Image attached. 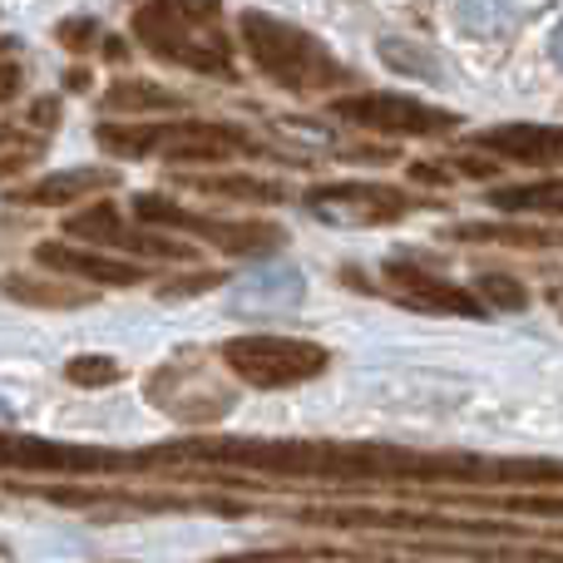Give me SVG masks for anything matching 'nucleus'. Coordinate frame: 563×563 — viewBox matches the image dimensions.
<instances>
[{
  "label": "nucleus",
  "instance_id": "2",
  "mask_svg": "<svg viewBox=\"0 0 563 563\" xmlns=\"http://www.w3.org/2000/svg\"><path fill=\"white\" fill-rule=\"evenodd\" d=\"M134 40L154 59L178 69H194L203 79H238L233 40L223 30V5L218 0H144L134 10Z\"/></svg>",
  "mask_w": 563,
  "mask_h": 563
},
{
  "label": "nucleus",
  "instance_id": "22",
  "mask_svg": "<svg viewBox=\"0 0 563 563\" xmlns=\"http://www.w3.org/2000/svg\"><path fill=\"white\" fill-rule=\"evenodd\" d=\"M380 55H386V65L390 69H400V75H416V79H445V69L430 59V49H420V45H410V40H396V35H386L380 40Z\"/></svg>",
  "mask_w": 563,
  "mask_h": 563
},
{
  "label": "nucleus",
  "instance_id": "8",
  "mask_svg": "<svg viewBox=\"0 0 563 563\" xmlns=\"http://www.w3.org/2000/svg\"><path fill=\"white\" fill-rule=\"evenodd\" d=\"M0 470H20V475H104V470H134V455L124 450H89V445H59L45 435H15L0 430Z\"/></svg>",
  "mask_w": 563,
  "mask_h": 563
},
{
  "label": "nucleus",
  "instance_id": "18",
  "mask_svg": "<svg viewBox=\"0 0 563 563\" xmlns=\"http://www.w3.org/2000/svg\"><path fill=\"white\" fill-rule=\"evenodd\" d=\"M184 184L208 198H228V203H282L287 198V184L257 174H188Z\"/></svg>",
  "mask_w": 563,
  "mask_h": 563
},
{
  "label": "nucleus",
  "instance_id": "10",
  "mask_svg": "<svg viewBox=\"0 0 563 563\" xmlns=\"http://www.w3.org/2000/svg\"><path fill=\"white\" fill-rule=\"evenodd\" d=\"M307 213L336 228H386L416 208V198L396 184H317L307 198Z\"/></svg>",
  "mask_w": 563,
  "mask_h": 563
},
{
  "label": "nucleus",
  "instance_id": "15",
  "mask_svg": "<svg viewBox=\"0 0 563 563\" xmlns=\"http://www.w3.org/2000/svg\"><path fill=\"white\" fill-rule=\"evenodd\" d=\"M307 291L297 263L287 257H263L243 282H238V297H233V311H291Z\"/></svg>",
  "mask_w": 563,
  "mask_h": 563
},
{
  "label": "nucleus",
  "instance_id": "30",
  "mask_svg": "<svg viewBox=\"0 0 563 563\" xmlns=\"http://www.w3.org/2000/svg\"><path fill=\"white\" fill-rule=\"evenodd\" d=\"M20 85H25V69H20V59H0V104H5V99H15Z\"/></svg>",
  "mask_w": 563,
  "mask_h": 563
},
{
  "label": "nucleus",
  "instance_id": "28",
  "mask_svg": "<svg viewBox=\"0 0 563 563\" xmlns=\"http://www.w3.org/2000/svg\"><path fill=\"white\" fill-rule=\"evenodd\" d=\"M218 287H223V273L198 267V273H188V277H168L164 287H158V297L164 301H188V297H198V291H218Z\"/></svg>",
  "mask_w": 563,
  "mask_h": 563
},
{
  "label": "nucleus",
  "instance_id": "31",
  "mask_svg": "<svg viewBox=\"0 0 563 563\" xmlns=\"http://www.w3.org/2000/svg\"><path fill=\"white\" fill-rule=\"evenodd\" d=\"M99 45H104V65H124V59H129V45H124V40L99 35Z\"/></svg>",
  "mask_w": 563,
  "mask_h": 563
},
{
  "label": "nucleus",
  "instance_id": "4",
  "mask_svg": "<svg viewBox=\"0 0 563 563\" xmlns=\"http://www.w3.org/2000/svg\"><path fill=\"white\" fill-rule=\"evenodd\" d=\"M99 148L114 158H168V164H223L233 154H267L247 129L213 124V119H184V124H99Z\"/></svg>",
  "mask_w": 563,
  "mask_h": 563
},
{
  "label": "nucleus",
  "instance_id": "11",
  "mask_svg": "<svg viewBox=\"0 0 563 563\" xmlns=\"http://www.w3.org/2000/svg\"><path fill=\"white\" fill-rule=\"evenodd\" d=\"M148 400H154L164 416L184 420V426H213L233 410V386H223L208 371H194V356H178L174 366L154 371L148 380Z\"/></svg>",
  "mask_w": 563,
  "mask_h": 563
},
{
  "label": "nucleus",
  "instance_id": "21",
  "mask_svg": "<svg viewBox=\"0 0 563 563\" xmlns=\"http://www.w3.org/2000/svg\"><path fill=\"white\" fill-rule=\"evenodd\" d=\"M10 301H25V307H85V291L65 287V282H40V277H5L0 282Z\"/></svg>",
  "mask_w": 563,
  "mask_h": 563
},
{
  "label": "nucleus",
  "instance_id": "24",
  "mask_svg": "<svg viewBox=\"0 0 563 563\" xmlns=\"http://www.w3.org/2000/svg\"><path fill=\"white\" fill-rule=\"evenodd\" d=\"M40 158H45V139H30V134H20V129H0V178L25 174Z\"/></svg>",
  "mask_w": 563,
  "mask_h": 563
},
{
  "label": "nucleus",
  "instance_id": "19",
  "mask_svg": "<svg viewBox=\"0 0 563 563\" xmlns=\"http://www.w3.org/2000/svg\"><path fill=\"white\" fill-rule=\"evenodd\" d=\"M450 243H505V247H559V228H534V223H460L445 228Z\"/></svg>",
  "mask_w": 563,
  "mask_h": 563
},
{
  "label": "nucleus",
  "instance_id": "6",
  "mask_svg": "<svg viewBox=\"0 0 563 563\" xmlns=\"http://www.w3.org/2000/svg\"><path fill=\"white\" fill-rule=\"evenodd\" d=\"M223 366L228 376L247 380L257 390H287L301 380H317L331 366V351L307 336H277V331H253V336L223 341Z\"/></svg>",
  "mask_w": 563,
  "mask_h": 563
},
{
  "label": "nucleus",
  "instance_id": "3",
  "mask_svg": "<svg viewBox=\"0 0 563 563\" xmlns=\"http://www.w3.org/2000/svg\"><path fill=\"white\" fill-rule=\"evenodd\" d=\"M238 35H243L253 65L287 95H336V85L351 79V69L336 65V55L311 30L267 15V10H243Z\"/></svg>",
  "mask_w": 563,
  "mask_h": 563
},
{
  "label": "nucleus",
  "instance_id": "12",
  "mask_svg": "<svg viewBox=\"0 0 563 563\" xmlns=\"http://www.w3.org/2000/svg\"><path fill=\"white\" fill-rule=\"evenodd\" d=\"M380 277H386L390 287H396L400 297L410 301V307L435 311V317H485V311H489L470 287H460V282L440 277L435 267L416 263L410 253H390L386 263H380Z\"/></svg>",
  "mask_w": 563,
  "mask_h": 563
},
{
  "label": "nucleus",
  "instance_id": "32",
  "mask_svg": "<svg viewBox=\"0 0 563 563\" xmlns=\"http://www.w3.org/2000/svg\"><path fill=\"white\" fill-rule=\"evenodd\" d=\"M549 55H554V59H559V69H563V25L554 30V40H549Z\"/></svg>",
  "mask_w": 563,
  "mask_h": 563
},
{
  "label": "nucleus",
  "instance_id": "14",
  "mask_svg": "<svg viewBox=\"0 0 563 563\" xmlns=\"http://www.w3.org/2000/svg\"><path fill=\"white\" fill-rule=\"evenodd\" d=\"M475 148L509 164H529V168H559L563 164V129L559 124H499L485 129L479 139H470Z\"/></svg>",
  "mask_w": 563,
  "mask_h": 563
},
{
  "label": "nucleus",
  "instance_id": "9",
  "mask_svg": "<svg viewBox=\"0 0 563 563\" xmlns=\"http://www.w3.org/2000/svg\"><path fill=\"white\" fill-rule=\"evenodd\" d=\"M65 233L75 243H89V247H109V253H134V257H164V263H194V247L178 243V238L158 233V228H144V223H124L114 203H89L79 208L75 218H65Z\"/></svg>",
  "mask_w": 563,
  "mask_h": 563
},
{
  "label": "nucleus",
  "instance_id": "17",
  "mask_svg": "<svg viewBox=\"0 0 563 563\" xmlns=\"http://www.w3.org/2000/svg\"><path fill=\"white\" fill-rule=\"evenodd\" d=\"M99 109H104V114L144 119V114H178V109H184V99H178L174 89L154 85V79H114V85L99 95Z\"/></svg>",
  "mask_w": 563,
  "mask_h": 563
},
{
  "label": "nucleus",
  "instance_id": "16",
  "mask_svg": "<svg viewBox=\"0 0 563 563\" xmlns=\"http://www.w3.org/2000/svg\"><path fill=\"white\" fill-rule=\"evenodd\" d=\"M114 188V174L109 168H69V174H49L30 188H15L10 203H25V208H69V203H85L95 194H109Z\"/></svg>",
  "mask_w": 563,
  "mask_h": 563
},
{
  "label": "nucleus",
  "instance_id": "7",
  "mask_svg": "<svg viewBox=\"0 0 563 563\" xmlns=\"http://www.w3.org/2000/svg\"><path fill=\"white\" fill-rule=\"evenodd\" d=\"M331 114H336L341 124L376 129V134H390V139H440V134H455V129H460V114H455V109L426 104V99L396 95V89H371V95H336V99H331Z\"/></svg>",
  "mask_w": 563,
  "mask_h": 563
},
{
  "label": "nucleus",
  "instance_id": "29",
  "mask_svg": "<svg viewBox=\"0 0 563 563\" xmlns=\"http://www.w3.org/2000/svg\"><path fill=\"white\" fill-rule=\"evenodd\" d=\"M25 119H30L35 129H55L59 119H65V109H59V95H40V99H30Z\"/></svg>",
  "mask_w": 563,
  "mask_h": 563
},
{
  "label": "nucleus",
  "instance_id": "20",
  "mask_svg": "<svg viewBox=\"0 0 563 563\" xmlns=\"http://www.w3.org/2000/svg\"><path fill=\"white\" fill-rule=\"evenodd\" d=\"M485 203L499 208V213L563 218V178H544V184H515V188H489Z\"/></svg>",
  "mask_w": 563,
  "mask_h": 563
},
{
  "label": "nucleus",
  "instance_id": "25",
  "mask_svg": "<svg viewBox=\"0 0 563 563\" xmlns=\"http://www.w3.org/2000/svg\"><path fill=\"white\" fill-rule=\"evenodd\" d=\"M475 297L485 301V307H499V311H525L529 307V287L509 273H479Z\"/></svg>",
  "mask_w": 563,
  "mask_h": 563
},
{
  "label": "nucleus",
  "instance_id": "5",
  "mask_svg": "<svg viewBox=\"0 0 563 563\" xmlns=\"http://www.w3.org/2000/svg\"><path fill=\"white\" fill-rule=\"evenodd\" d=\"M134 218L158 233H188L198 243H213L228 257H273L287 243V228L273 218H208L178 208L168 194H134Z\"/></svg>",
  "mask_w": 563,
  "mask_h": 563
},
{
  "label": "nucleus",
  "instance_id": "13",
  "mask_svg": "<svg viewBox=\"0 0 563 563\" xmlns=\"http://www.w3.org/2000/svg\"><path fill=\"white\" fill-rule=\"evenodd\" d=\"M35 263L45 273H65V277H79L89 287H139L148 273L134 263V257H119L109 247H75V243H40L35 247Z\"/></svg>",
  "mask_w": 563,
  "mask_h": 563
},
{
  "label": "nucleus",
  "instance_id": "27",
  "mask_svg": "<svg viewBox=\"0 0 563 563\" xmlns=\"http://www.w3.org/2000/svg\"><path fill=\"white\" fill-rule=\"evenodd\" d=\"M55 40L69 49V55H89V49H99V20L89 15H69L55 25Z\"/></svg>",
  "mask_w": 563,
  "mask_h": 563
},
{
  "label": "nucleus",
  "instance_id": "23",
  "mask_svg": "<svg viewBox=\"0 0 563 563\" xmlns=\"http://www.w3.org/2000/svg\"><path fill=\"white\" fill-rule=\"evenodd\" d=\"M65 380L79 390H99V386H119L124 366L114 356H69L65 361Z\"/></svg>",
  "mask_w": 563,
  "mask_h": 563
},
{
  "label": "nucleus",
  "instance_id": "1",
  "mask_svg": "<svg viewBox=\"0 0 563 563\" xmlns=\"http://www.w3.org/2000/svg\"><path fill=\"white\" fill-rule=\"evenodd\" d=\"M139 470H257L277 479H327V485H563V460H499V455H440L396 445H336V440H184L144 450Z\"/></svg>",
  "mask_w": 563,
  "mask_h": 563
},
{
  "label": "nucleus",
  "instance_id": "26",
  "mask_svg": "<svg viewBox=\"0 0 563 563\" xmlns=\"http://www.w3.org/2000/svg\"><path fill=\"white\" fill-rule=\"evenodd\" d=\"M460 20H465L475 35H495L515 20V5L509 0H460Z\"/></svg>",
  "mask_w": 563,
  "mask_h": 563
}]
</instances>
